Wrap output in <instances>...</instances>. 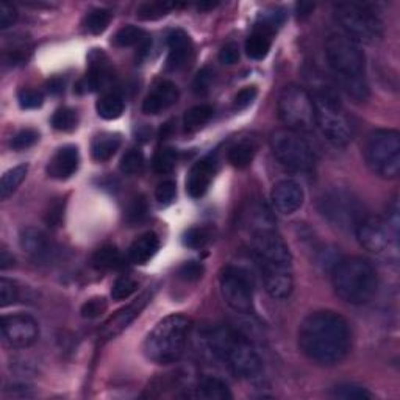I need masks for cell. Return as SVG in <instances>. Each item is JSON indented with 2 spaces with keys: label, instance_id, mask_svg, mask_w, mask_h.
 <instances>
[{
  "label": "cell",
  "instance_id": "cell-10",
  "mask_svg": "<svg viewBox=\"0 0 400 400\" xmlns=\"http://www.w3.org/2000/svg\"><path fill=\"white\" fill-rule=\"evenodd\" d=\"M278 119L288 130L309 133L314 130V105L305 88L290 85L282 89L277 102Z\"/></svg>",
  "mask_w": 400,
  "mask_h": 400
},
{
  "label": "cell",
  "instance_id": "cell-16",
  "mask_svg": "<svg viewBox=\"0 0 400 400\" xmlns=\"http://www.w3.org/2000/svg\"><path fill=\"white\" fill-rule=\"evenodd\" d=\"M19 246L30 260L36 264H49L54 261L57 247L52 239L40 229L27 227L21 232Z\"/></svg>",
  "mask_w": 400,
  "mask_h": 400
},
{
  "label": "cell",
  "instance_id": "cell-8",
  "mask_svg": "<svg viewBox=\"0 0 400 400\" xmlns=\"http://www.w3.org/2000/svg\"><path fill=\"white\" fill-rule=\"evenodd\" d=\"M365 158L375 176L394 180L400 173V133L397 130H375L369 135Z\"/></svg>",
  "mask_w": 400,
  "mask_h": 400
},
{
  "label": "cell",
  "instance_id": "cell-54",
  "mask_svg": "<svg viewBox=\"0 0 400 400\" xmlns=\"http://www.w3.org/2000/svg\"><path fill=\"white\" fill-rule=\"evenodd\" d=\"M238 59H239V49L236 44H225V46L221 49V52H219V62H221L222 64H236L238 63Z\"/></svg>",
  "mask_w": 400,
  "mask_h": 400
},
{
  "label": "cell",
  "instance_id": "cell-3",
  "mask_svg": "<svg viewBox=\"0 0 400 400\" xmlns=\"http://www.w3.org/2000/svg\"><path fill=\"white\" fill-rule=\"evenodd\" d=\"M314 125L330 144L344 147L355 137V125L352 118L339 101L335 89L326 83H313Z\"/></svg>",
  "mask_w": 400,
  "mask_h": 400
},
{
  "label": "cell",
  "instance_id": "cell-9",
  "mask_svg": "<svg viewBox=\"0 0 400 400\" xmlns=\"http://www.w3.org/2000/svg\"><path fill=\"white\" fill-rule=\"evenodd\" d=\"M319 211L326 221L341 232H355L365 217V210L357 195L345 188H331L319 199Z\"/></svg>",
  "mask_w": 400,
  "mask_h": 400
},
{
  "label": "cell",
  "instance_id": "cell-44",
  "mask_svg": "<svg viewBox=\"0 0 400 400\" xmlns=\"http://www.w3.org/2000/svg\"><path fill=\"white\" fill-rule=\"evenodd\" d=\"M108 308V302L105 297H91L89 300H86L85 304L81 305L80 313L85 319H96L102 316Z\"/></svg>",
  "mask_w": 400,
  "mask_h": 400
},
{
  "label": "cell",
  "instance_id": "cell-37",
  "mask_svg": "<svg viewBox=\"0 0 400 400\" xmlns=\"http://www.w3.org/2000/svg\"><path fill=\"white\" fill-rule=\"evenodd\" d=\"M50 122L58 132H72L79 124V115L75 110L63 107L54 113Z\"/></svg>",
  "mask_w": 400,
  "mask_h": 400
},
{
  "label": "cell",
  "instance_id": "cell-53",
  "mask_svg": "<svg viewBox=\"0 0 400 400\" xmlns=\"http://www.w3.org/2000/svg\"><path fill=\"white\" fill-rule=\"evenodd\" d=\"M18 21V11L10 4L0 5V28H10Z\"/></svg>",
  "mask_w": 400,
  "mask_h": 400
},
{
  "label": "cell",
  "instance_id": "cell-20",
  "mask_svg": "<svg viewBox=\"0 0 400 400\" xmlns=\"http://www.w3.org/2000/svg\"><path fill=\"white\" fill-rule=\"evenodd\" d=\"M178 101V88L173 85L172 81H160L158 85L154 86L152 91L142 102V113L150 116H156L160 113L171 108L172 105H176Z\"/></svg>",
  "mask_w": 400,
  "mask_h": 400
},
{
  "label": "cell",
  "instance_id": "cell-6",
  "mask_svg": "<svg viewBox=\"0 0 400 400\" xmlns=\"http://www.w3.org/2000/svg\"><path fill=\"white\" fill-rule=\"evenodd\" d=\"M193 322L183 314H171L156 324L144 341L146 358L156 365H171L182 357Z\"/></svg>",
  "mask_w": 400,
  "mask_h": 400
},
{
  "label": "cell",
  "instance_id": "cell-31",
  "mask_svg": "<svg viewBox=\"0 0 400 400\" xmlns=\"http://www.w3.org/2000/svg\"><path fill=\"white\" fill-rule=\"evenodd\" d=\"M256 149L251 141H239L229 149L227 160L236 169H246L253 161Z\"/></svg>",
  "mask_w": 400,
  "mask_h": 400
},
{
  "label": "cell",
  "instance_id": "cell-1",
  "mask_svg": "<svg viewBox=\"0 0 400 400\" xmlns=\"http://www.w3.org/2000/svg\"><path fill=\"white\" fill-rule=\"evenodd\" d=\"M297 343L302 353L313 363L336 366L350 352V326L335 312H314L302 321Z\"/></svg>",
  "mask_w": 400,
  "mask_h": 400
},
{
  "label": "cell",
  "instance_id": "cell-33",
  "mask_svg": "<svg viewBox=\"0 0 400 400\" xmlns=\"http://www.w3.org/2000/svg\"><path fill=\"white\" fill-rule=\"evenodd\" d=\"M27 172H28L27 164L14 166L13 169L6 171L2 176V180H0V198L4 200L8 199L10 195L18 190L19 185L24 182Z\"/></svg>",
  "mask_w": 400,
  "mask_h": 400
},
{
  "label": "cell",
  "instance_id": "cell-50",
  "mask_svg": "<svg viewBox=\"0 0 400 400\" xmlns=\"http://www.w3.org/2000/svg\"><path fill=\"white\" fill-rule=\"evenodd\" d=\"M177 195V185L172 182V180H164L160 185L156 186L155 190V198L156 200L161 203V205H169L173 202Z\"/></svg>",
  "mask_w": 400,
  "mask_h": 400
},
{
  "label": "cell",
  "instance_id": "cell-52",
  "mask_svg": "<svg viewBox=\"0 0 400 400\" xmlns=\"http://www.w3.org/2000/svg\"><path fill=\"white\" fill-rule=\"evenodd\" d=\"M63 215H64V203L57 200L49 207L46 216H44V221H46L49 227H58L63 221Z\"/></svg>",
  "mask_w": 400,
  "mask_h": 400
},
{
  "label": "cell",
  "instance_id": "cell-40",
  "mask_svg": "<svg viewBox=\"0 0 400 400\" xmlns=\"http://www.w3.org/2000/svg\"><path fill=\"white\" fill-rule=\"evenodd\" d=\"M333 396L339 399H355V400H367L372 399V392H369L365 387H360L357 383H343L338 384L333 389Z\"/></svg>",
  "mask_w": 400,
  "mask_h": 400
},
{
  "label": "cell",
  "instance_id": "cell-11",
  "mask_svg": "<svg viewBox=\"0 0 400 400\" xmlns=\"http://www.w3.org/2000/svg\"><path fill=\"white\" fill-rule=\"evenodd\" d=\"M270 149L285 169L297 173H309L314 169L316 156L313 149L297 132L288 128L275 132L270 137Z\"/></svg>",
  "mask_w": 400,
  "mask_h": 400
},
{
  "label": "cell",
  "instance_id": "cell-21",
  "mask_svg": "<svg viewBox=\"0 0 400 400\" xmlns=\"http://www.w3.org/2000/svg\"><path fill=\"white\" fill-rule=\"evenodd\" d=\"M264 290L275 300H285L291 296L294 288L292 273L286 268H266L261 269Z\"/></svg>",
  "mask_w": 400,
  "mask_h": 400
},
{
  "label": "cell",
  "instance_id": "cell-2",
  "mask_svg": "<svg viewBox=\"0 0 400 400\" xmlns=\"http://www.w3.org/2000/svg\"><path fill=\"white\" fill-rule=\"evenodd\" d=\"M326 58L338 85L353 102L369 99L366 62L357 42L341 32H331L326 40Z\"/></svg>",
  "mask_w": 400,
  "mask_h": 400
},
{
  "label": "cell",
  "instance_id": "cell-57",
  "mask_svg": "<svg viewBox=\"0 0 400 400\" xmlns=\"http://www.w3.org/2000/svg\"><path fill=\"white\" fill-rule=\"evenodd\" d=\"M313 10H314V4H308V2L297 4V16L300 19L309 16V14L313 13Z\"/></svg>",
  "mask_w": 400,
  "mask_h": 400
},
{
  "label": "cell",
  "instance_id": "cell-15",
  "mask_svg": "<svg viewBox=\"0 0 400 400\" xmlns=\"http://www.w3.org/2000/svg\"><path fill=\"white\" fill-rule=\"evenodd\" d=\"M353 233L357 235L358 243L363 246L366 251L377 255L388 252V248L392 243L397 244V239L388 229L387 222L382 221L379 217L365 216Z\"/></svg>",
  "mask_w": 400,
  "mask_h": 400
},
{
  "label": "cell",
  "instance_id": "cell-4",
  "mask_svg": "<svg viewBox=\"0 0 400 400\" xmlns=\"http://www.w3.org/2000/svg\"><path fill=\"white\" fill-rule=\"evenodd\" d=\"M331 285L336 296L347 304L365 305L372 300L379 290V275L371 261L352 256L339 261L333 268Z\"/></svg>",
  "mask_w": 400,
  "mask_h": 400
},
{
  "label": "cell",
  "instance_id": "cell-41",
  "mask_svg": "<svg viewBox=\"0 0 400 400\" xmlns=\"http://www.w3.org/2000/svg\"><path fill=\"white\" fill-rule=\"evenodd\" d=\"M211 239V232L205 227H191L188 229L183 236H182V243L185 247L190 248H202L205 247Z\"/></svg>",
  "mask_w": 400,
  "mask_h": 400
},
{
  "label": "cell",
  "instance_id": "cell-29",
  "mask_svg": "<svg viewBox=\"0 0 400 400\" xmlns=\"http://www.w3.org/2000/svg\"><path fill=\"white\" fill-rule=\"evenodd\" d=\"M270 46H273V35L256 28L255 32L247 38L246 54L253 59H263L268 57Z\"/></svg>",
  "mask_w": 400,
  "mask_h": 400
},
{
  "label": "cell",
  "instance_id": "cell-24",
  "mask_svg": "<svg viewBox=\"0 0 400 400\" xmlns=\"http://www.w3.org/2000/svg\"><path fill=\"white\" fill-rule=\"evenodd\" d=\"M89 71L86 74L85 80L81 81V85L85 86V91H97V89L103 88L111 79V71L108 66V59L102 52H93L89 57Z\"/></svg>",
  "mask_w": 400,
  "mask_h": 400
},
{
  "label": "cell",
  "instance_id": "cell-39",
  "mask_svg": "<svg viewBox=\"0 0 400 400\" xmlns=\"http://www.w3.org/2000/svg\"><path fill=\"white\" fill-rule=\"evenodd\" d=\"M176 4H168V2H146L142 4L137 14L138 18L142 21H155L166 16L172 8H176Z\"/></svg>",
  "mask_w": 400,
  "mask_h": 400
},
{
  "label": "cell",
  "instance_id": "cell-49",
  "mask_svg": "<svg viewBox=\"0 0 400 400\" xmlns=\"http://www.w3.org/2000/svg\"><path fill=\"white\" fill-rule=\"evenodd\" d=\"M18 101H19L21 108L35 110V108L41 107L44 102V97L40 91H36V89H22V91H19Z\"/></svg>",
  "mask_w": 400,
  "mask_h": 400
},
{
  "label": "cell",
  "instance_id": "cell-55",
  "mask_svg": "<svg viewBox=\"0 0 400 400\" xmlns=\"http://www.w3.org/2000/svg\"><path fill=\"white\" fill-rule=\"evenodd\" d=\"M388 229L391 230L392 235H394L396 239H399V200L397 198L392 199L391 205L388 207V219L387 221Z\"/></svg>",
  "mask_w": 400,
  "mask_h": 400
},
{
  "label": "cell",
  "instance_id": "cell-30",
  "mask_svg": "<svg viewBox=\"0 0 400 400\" xmlns=\"http://www.w3.org/2000/svg\"><path fill=\"white\" fill-rule=\"evenodd\" d=\"M124 108H125V105H124L122 97L115 94V93H108V94L101 96L99 101H97V103H96L97 115H99L105 120H115V119L120 118L124 113Z\"/></svg>",
  "mask_w": 400,
  "mask_h": 400
},
{
  "label": "cell",
  "instance_id": "cell-26",
  "mask_svg": "<svg viewBox=\"0 0 400 400\" xmlns=\"http://www.w3.org/2000/svg\"><path fill=\"white\" fill-rule=\"evenodd\" d=\"M194 397L208 399V400H230L233 397L229 384L217 377H207L203 379L199 387L195 388Z\"/></svg>",
  "mask_w": 400,
  "mask_h": 400
},
{
  "label": "cell",
  "instance_id": "cell-27",
  "mask_svg": "<svg viewBox=\"0 0 400 400\" xmlns=\"http://www.w3.org/2000/svg\"><path fill=\"white\" fill-rule=\"evenodd\" d=\"M120 137L118 133H102L93 139L91 155L96 161H107L120 147Z\"/></svg>",
  "mask_w": 400,
  "mask_h": 400
},
{
  "label": "cell",
  "instance_id": "cell-56",
  "mask_svg": "<svg viewBox=\"0 0 400 400\" xmlns=\"http://www.w3.org/2000/svg\"><path fill=\"white\" fill-rule=\"evenodd\" d=\"M13 266H14L13 255H10V252L6 251V248H2V252H0V268H2V270H6Z\"/></svg>",
  "mask_w": 400,
  "mask_h": 400
},
{
  "label": "cell",
  "instance_id": "cell-46",
  "mask_svg": "<svg viewBox=\"0 0 400 400\" xmlns=\"http://www.w3.org/2000/svg\"><path fill=\"white\" fill-rule=\"evenodd\" d=\"M19 288L18 285L8 280V278H0V305L2 307H8L16 304L19 300Z\"/></svg>",
  "mask_w": 400,
  "mask_h": 400
},
{
  "label": "cell",
  "instance_id": "cell-25",
  "mask_svg": "<svg viewBox=\"0 0 400 400\" xmlns=\"http://www.w3.org/2000/svg\"><path fill=\"white\" fill-rule=\"evenodd\" d=\"M158 248H160V238L156 233L147 232L133 241L128 248V260L133 264H146L154 258Z\"/></svg>",
  "mask_w": 400,
  "mask_h": 400
},
{
  "label": "cell",
  "instance_id": "cell-5",
  "mask_svg": "<svg viewBox=\"0 0 400 400\" xmlns=\"http://www.w3.org/2000/svg\"><path fill=\"white\" fill-rule=\"evenodd\" d=\"M205 338L208 349L227 365L233 375L246 380L255 379L256 375H260L263 369L261 358L255 352L251 343L246 338L239 336L236 331L216 327L210 330Z\"/></svg>",
  "mask_w": 400,
  "mask_h": 400
},
{
  "label": "cell",
  "instance_id": "cell-51",
  "mask_svg": "<svg viewBox=\"0 0 400 400\" xmlns=\"http://www.w3.org/2000/svg\"><path fill=\"white\" fill-rule=\"evenodd\" d=\"M256 94H258V91H256L255 86L243 88L241 91H238L235 99H233V108L241 111V110H246L247 107H251L253 101L256 99Z\"/></svg>",
  "mask_w": 400,
  "mask_h": 400
},
{
  "label": "cell",
  "instance_id": "cell-28",
  "mask_svg": "<svg viewBox=\"0 0 400 400\" xmlns=\"http://www.w3.org/2000/svg\"><path fill=\"white\" fill-rule=\"evenodd\" d=\"M124 258L116 246H102L93 253L91 264L97 270H110L122 266Z\"/></svg>",
  "mask_w": 400,
  "mask_h": 400
},
{
  "label": "cell",
  "instance_id": "cell-14",
  "mask_svg": "<svg viewBox=\"0 0 400 400\" xmlns=\"http://www.w3.org/2000/svg\"><path fill=\"white\" fill-rule=\"evenodd\" d=\"M2 338L5 344L14 349H25L38 341L40 336V326L28 314H11L4 316L0 322Z\"/></svg>",
  "mask_w": 400,
  "mask_h": 400
},
{
  "label": "cell",
  "instance_id": "cell-48",
  "mask_svg": "<svg viewBox=\"0 0 400 400\" xmlns=\"http://www.w3.org/2000/svg\"><path fill=\"white\" fill-rule=\"evenodd\" d=\"M203 273H205V268L199 261H186L178 268V277L183 282H198L202 278Z\"/></svg>",
  "mask_w": 400,
  "mask_h": 400
},
{
  "label": "cell",
  "instance_id": "cell-12",
  "mask_svg": "<svg viewBox=\"0 0 400 400\" xmlns=\"http://www.w3.org/2000/svg\"><path fill=\"white\" fill-rule=\"evenodd\" d=\"M252 252L260 269L292 268L290 247L273 227L252 232Z\"/></svg>",
  "mask_w": 400,
  "mask_h": 400
},
{
  "label": "cell",
  "instance_id": "cell-13",
  "mask_svg": "<svg viewBox=\"0 0 400 400\" xmlns=\"http://www.w3.org/2000/svg\"><path fill=\"white\" fill-rule=\"evenodd\" d=\"M221 294L232 309L236 313H251L253 308L252 280L244 269L236 266H225L219 277Z\"/></svg>",
  "mask_w": 400,
  "mask_h": 400
},
{
  "label": "cell",
  "instance_id": "cell-23",
  "mask_svg": "<svg viewBox=\"0 0 400 400\" xmlns=\"http://www.w3.org/2000/svg\"><path fill=\"white\" fill-rule=\"evenodd\" d=\"M168 47L169 69H182L190 62L193 54V44L190 36L183 30H173L168 36Z\"/></svg>",
  "mask_w": 400,
  "mask_h": 400
},
{
  "label": "cell",
  "instance_id": "cell-42",
  "mask_svg": "<svg viewBox=\"0 0 400 400\" xmlns=\"http://www.w3.org/2000/svg\"><path fill=\"white\" fill-rule=\"evenodd\" d=\"M142 166H144V155H142L139 149H130L120 158L119 168L127 176H135V173L141 172Z\"/></svg>",
  "mask_w": 400,
  "mask_h": 400
},
{
  "label": "cell",
  "instance_id": "cell-43",
  "mask_svg": "<svg viewBox=\"0 0 400 400\" xmlns=\"http://www.w3.org/2000/svg\"><path fill=\"white\" fill-rule=\"evenodd\" d=\"M138 290V282L135 280L130 275H122L119 277L111 288V297L115 300H125L137 292Z\"/></svg>",
  "mask_w": 400,
  "mask_h": 400
},
{
  "label": "cell",
  "instance_id": "cell-19",
  "mask_svg": "<svg viewBox=\"0 0 400 400\" xmlns=\"http://www.w3.org/2000/svg\"><path fill=\"white\" fill-rule=\"evenodd\" d=\"M219 168L216 155H207L195 163L186 180V193L193 199H200L208 191L211 180L216 176Z\"/></svg>",
  "mask_w": 400,
  "mask_h": 400
},
{
  "label": "cell",
  "instance_id": "cell-22",
  "mask_svg": "<svg viewBox=\"0 0 400 400\" xmlns=\"http://www.w3.org/2000/svg\"><path fill=\"white\" fill-rule=\"evenodd\" d=\"M80 154L75 146H64L57 150L47 164V173L55 180L71 178L79 169Z\"/></svg>",
  "mask_w": 400,
  "mask_h": 400
},
{
  "label": "cell",
  "instance_id": "cell-38",
  "mask_svg": "<svg viewBox=\"0 0 400 400\" xmlns=\"http://www.w3.org/2000/svg\"><path fill=\"white\" fill-rule=\"evenodd\" d=\"M111 22V13L105 8H96L88 14L85 19V27L89 33L101 35L108 28Z\"/></svg>",
  "mask_w": 400,
  "mask_h": 400
},
{
  "label": "cell",
  "instance_id": "cell-58",
  "mask_svg": "<svg viewBox=\"0 0 400 400\" xmlns=\"http://www.w3.org/2000/svg\"><path fill=\"white\" fill-rule=\"evenodd\" d=\"M63 91V83L54 79L50 83H49V93L52 94H58V93H62Z\"/></svg>",
  "mask_w": 400,
  "mask_h": 400
},
{
  "label": "cell",
  "instance_id": "cell-32",
  "mask_svg": "<svg viewBox=\"0 0 400 400\" xmlns=\"http://www.w3.org/2000/svg\"><path fill=\"white\" fill-rule=\"evenodd\" d=\"M215 110L210 105H198L188 110L183 116V128L185 132H198L200 128L210 122V119L213 118Z\"/></svg>",
  "mask_w": 400,
  "mask_h": 400
},
{
  "label": "cell",
  "instance_id": "cell-17",
  "mask_svg": "<svg viewBox=\"0 0 400 400\" xmlns=\"http://www.w3.org/2000/svg\"><path fill=\"white\" fill-rule=\"evenodd\" d=\"M152 297H154V291H146L142 292L137 300H133L130 305L119 309L113 318L105 322V326L101 330V338L103 341H110V339L122 333V331L138 318L142 309H144L149 302L152 300Z\"/></svg>",
  "mask_w": 400,
  "mask_h": 400
},
{
  "label": "cell",
  "instance_id": "cell-36",
  "mask_svg": "<svg viewBox=\"0 0 400 400\" xmlns=\"http://www.w3.org/2000/svg\"><path fill=\"white\" fill-rule=\"evenodd\" d=\"M149 213V205L144 195H135V198L130 199L125 210V221L130 225H137L139 222H142L146 219Z\"/></svg>",
  "mask_w": 400,
  "mask_h": 400
},
{
  "label": "cell",
  "instance_id": "cell-35",
  "mask_svg": "<svg viewBox=\"0 0 400 400\" xmlns=\"http://www.w3.org/2000/svg\"><path fill=\"white\" fill-rule=\"evenodd\" d=\"M178 161V152L172 147H164L161 150H158L155 158H154V169L160 176H166V173H171L176 169Z\"/></svg>",
  "mask_w": 400,
  "mask_h": 400
},
{
  "label": "cell",
  "instance_id": "cell-45",
  "mask_svg": "<svg viewBox=\"0 0 400 400\" xmlns=\"http://www.w3.org/2000/svg\"><path fill=\"white\" fill-rule=\"evenodd\" d=\"M213 71H211L210 67H203L194 77L193 91L198 96H207L211 91V86H213Z\"/></svg>",
  "mask_w": 400,
  "mask_h": 400
},
{
  "label": "cell",
  "instance_id": "cell-7",
  "mask_svg": "<svg viewBox=\"0 0 400 400\" xmlns=\"http://www.w3.org/2000/svg\"><path fill=\"white\" fill-rule=\"evenodd\" d=\"M335 19L347 38L357 44H374L382 40L383 24L377 13L365 4L338 2L333 5Z\"/></svg>",
  "mask_w": 400,
  "mask_h": 400
},
{
  "label": "cell",
  "instance_id": "cell-34",
  "mask_svg": "<svg viewBox=\"0 0 400 400\" xmlns=\"http://www.w3.org/2000/svg\"><path fill=\"white\" fill-rule=\"evenodd\" d=\"M149 36L144 30L137 25H125L113 38V44L118 47H132V46H141L142 42H146Z\"/></svg>",
  "mask_w": 400,
  "mask_h": 400
},
{
  "label": "cell",
  "instance_id": "cell-47",
  "mask_svg": "<svg viewBox=\"0 0 400 400\" xmlns=\"http://www.w3.org/2000/svg\"><path fill=\"white\" fill-rule=\"evenodd\" d=\"M38 139H40V133L33 130V128H24V130L14 135L11 139V147L14 150H25L36 144Z\"/></svg>",
  "mask_w": 400,
  "mask_h": 400
},
{
  "label": "cell",
  "instance_id": "cell-59",
  "mask_svg": "<svg viewBox=\"0 0 400 400\" xmlns=\"http://www.w3.org/2000/svg\"><path fill=\"white\" fill-rule=\"evenodd\" d=\"M216 4H200L199 5V10H211V8H215Z\"/></svg>",
  "mask_w": 400,
  "mask_h": 400
},
{
  "label": "cell",
  "instance_id": "cell-18",
  "mask_svg": "<svg viewBox=\"0 0 400 400\" xmlns=\"http://www.w3.org/2000/svg\"><path fill=\"white\" fill-rule=\"evenodd\" d=\"M270 199H273V205L278 213L290 216L296 213V211L304 205L305 194L299 182L291 178H285L274 185Z\"/></svg>",
  "mask_w": 400,
  "mask_h": 400
}]
</instances>
